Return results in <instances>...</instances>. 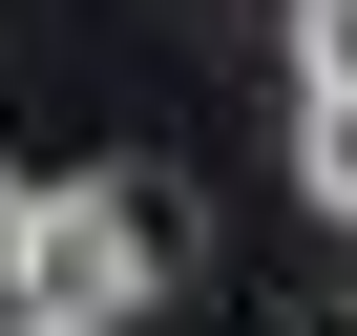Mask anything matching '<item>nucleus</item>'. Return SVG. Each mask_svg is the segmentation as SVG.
I'll list each match as a JSON object with an SVG mask.
<instances>
[{
  "mask_svg": "<svg viewBox=\"0 0 357 336\" xmlns=\"http://www.w3.org/2000/svg\"><path fill=\"white\" fill-rule=\"evenodd\" d=\"M168 273H190V190L168 168H63L22 231V336H126Z\"/></svg>",
  "mask_w": 357,
  "mask_h": 336,
  "instance_id": "f257e3e1",
  "label": "nucleus"
},
{
  "mask_svg": "<svg viewBox=\"0 0 357 336\" xmlns=\"http://www.w3.org/2000/svg\"><path fill=\"white\" fill-rule=\"evenodd\" d=\"M294 190H315V211L357 231V105H315V84H294Z\"/></svg>",
  "mask_w": 357,
  "mask_h": 336,
  "instance_id": "f03ea898",
  "label": "nucleus"
},
{
  "mask_svg": "<svg viewBox=\"0 0 357 336\" xmlns=\"http://www.w3.org/2000/svg\"><path fill=\"white\" fill-rule=\"evenodd\" d=\"M294 63H315V105H357V0H294Z\"/></svg>",
  "mask_w": 357,
  "mask_h": 336,
  "instance_id": "7ed1b4c3",
  "label": "nucleus"
},
{
  "mask_svg": "<svg viewBox=\"0 0 357 336\" xmlns=\"http://www.w3.org/2000/svg\"><path fill=\"white\" fill-rule=\"evenodd\" d=\"M22 231H43V168H0V315H22Z\"/></svg>",
  "mask_w": 357,
  "mask_h": 336,
  "instance_id": "20e7f679",
  "label": "nucleus"
},
{
  "mask_svg": "<svg viewBox=\"0 0 357 336\" xmlns=\"http://www.w3.org/2000/svg\"><path fill=\"white\" fill-rule=\"evenodd\" d=\"M0 336H22V315H0Z\"/></svg>",
  "mask_w": 357,
  "mask_h": 336,
  "instance_id": "39448f33",
  "label": "nucleus"
}]
</instances>
